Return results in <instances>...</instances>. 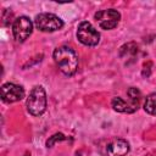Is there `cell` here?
<instances>
[{
	"instance_id": "7c38bea8",
	"label": "cell",
	"mask_w": 156,
	"mask_h": 156,
	"mask_svg": "<svg viewBox=\"0 0 156 156\" xmlns=\"http://www.w3.org/2000/svg\"><path fill=\"white\" fill-rule=\"evenodd\" d=\"M65 139H66L65 134H62V133H55L54 135H51V136L46 140V147H52L57 141H62V140H65Z\"/></svg>"
},
{
	"instance_id": "8fae6325",
	"label": "cell",
	"mask_w": 156,
	"mask_h": 156,
	"mask_svg": "<svg viewBox=\"0 0 156 156\" xmlns=\"http://www.w3.org/2000/svg\"><path fill=\"white\" fill-rule=\"evenodd\" d=\"M138 51V46L134 44V43H128L126 45H123L121 48V51H119V55L121 56H124L127 54H135Z\"/></svg>"
},
{
	"instance_id": "3957f363",
	"label": "cell",
	"mask_w": 156,
	"mask_h": 156,
	"mask_svg": "<svg viewBox=\"0 0 156 156\" xmlns=\"http://www.w3.org/2000/svg\"><path fill=\"white\" fill-rule=\"evenodd\" d=\"M46 93L41 85H35L27 98V111L32 116H40L46 110Z\"/></svg>"
},
{
	"instance_id": "4fadbf2b",
	"label": "cell",
	"mask_w": 156,
	"mask_h": 156,
	"mask_svg": "<svg viewBox=\"0 0 156 156\" xmlns=\"http://www.w3.org/2000/svg\"><path fill=\"white\" fill-rule=\"evenodd\" d=\"M151 67H152V63H151L150 61L146 62V63H144V67H143V71H141V73H143L144 77H149V76H150V73H151Z\"/></svg>"
},
{
	"instance_id": "7a4b0ae2",
	"label": "cell",
	"mask_w": 156,
	"mask_h": 156,
	"mask_svg": "<svg viewBox=\"0 0 156 156\" xmlns=\"http://www.w3.org/2000/svg\"><path fill=\"white\" fill-rule=\"evenodd\" d=\"M127 95L129 98V101H124L122 98L116 96L112 99L111 105L113 107L115 111L117 112H122V113H133L139 108L140 105V100H141V93L139 89L132 87L128 89Z\"/></svg>"
},
{
	"instance_id": "52a82bcc",
	"label": "cell",
	"mask_w": 156,
	"mask_h": 156,
	"mask_svg": "<svg viewBox=\"0 0 156 156\" xmlns=\"http://www.w3.org/2000/svg\"><path fill=\"white\" fill-rule=\"evenodd\" d=\"M33 32V23L27 16H20L13 21L12 34L16 41L23 43Z\"/></svg>"
},
{
	"instance_id": "277c9868",
	"label": "cell",
	"mask_w": 156,
	"mask_h": 156,
	"mask_svg": "<svg viewBox=\"0 0 156 156\" xmlns=\"http://www.w3.org/2000/svg\"><path fill=\"white\" fill-rule=\"evenodd\" d=\"M77 38L83 45L95 46L100 41V33L95 29V27L90 22L83 21L79 23L77 28Z\"/></svg>"
},
{
	"instance_id": "5bb4252c",
	"label": "cell",
	"mask_w": 156,
	"mask_h": 156,
	"mask_svg": "<svg viewBox=\"0 0 156 156\" xmlns=\"http://www.w3.org/2000/svg\"><path fill=\"white\" fill-rule=\"evenodd\" d=\"M24 156H30V154H28V152H27V154H26Z\"/></svg>"
},
{
	"instance_id": "30bf717a",
	"label": "cell",
	"mask_w": 156,
	"mask_h": 156,
	"mask_svg": "<svg viewBox=\"0 0 156 156\" xmlns=\"http://www.w3.org/2000/svg\"><path fill=\"white\" fill-rule=\"evenodd\" d=\"M144 110L152 116H156V93H152L146 96L144 102Z\"/></svg>"
},
{
	"instance_id": "8992f818",
	"label": "cell",
	"mask_w": 156,
	"mask_h": 156,
	"mask_svg": "<svg viewBox=\"0 0 156 156\" xmlns=\"http://www.w3.org/2000/svg\"><path fill=\"white\" fill-rule=\"evenodd\" d=\"M94 18L101 29L108 30V29H113L115 27H117V24L121 20V13L113 9L101 10L94 15Z\"/></svg>"
},
{
	"instance_id": "5b68a950",
	"label": "cell",
	"mask_w": 156,
	"mask_h": 156,
	"mask_svg": "<svg viewBox=\"0 0 156 156\" xmlns=\"http://www.w3.org/2000/svg\"><path fill=\"white\" fill-rule=\"evenodd\" d=\"M35 27L41 32H55L63 27V21L54 13H39L34 20Z\"/></svg>"
},
{
	"instance_id": "6da1fadb",
	"label": "cell",
	"mask_w": 156,
	"mask_h": 156,
	"mask_svg": "<svg viewBox=\"0 0 156 156\" xmlns=\"http://www.w3.org/2000/svg\"><path fill=\"white\" fill-rule=\"evenodd\" d=\"M52 57L65 76H73L78 68V56L73 49L62 45L54 50Z\"/></svg>"
},
{
	"instance_id": "9c48e42d",
	"label": "cell",
	"mask_w": 156,
	"mask_h": 156,
	"mask_svg": "<svg viewBox=\"0 0 156 156\" xmlns=\"http://www.w3.org/2000/svg\"><path fill=\"white\" fill-rule=\"evenodd\" d=\"M129 152V143L122 138L111 140L106 146V156H126Z\"/></svg>"
},
{
	"instance_id": "ba28073f",
	"label": "cell",
	"mask_w": 156,
	"mask_h": 156,
	"mask_svg": "<svg viewBox=\"0 0 156 156\" xmlns=\"http://www.w3.org/2000/svg\"><path fill=\"white\" fill-rule=\"evenodd\" d=\"M24 98V89L13 83H5L1 85V100L6 104L20 101Z\"/></svg>"
}]
</instances>
